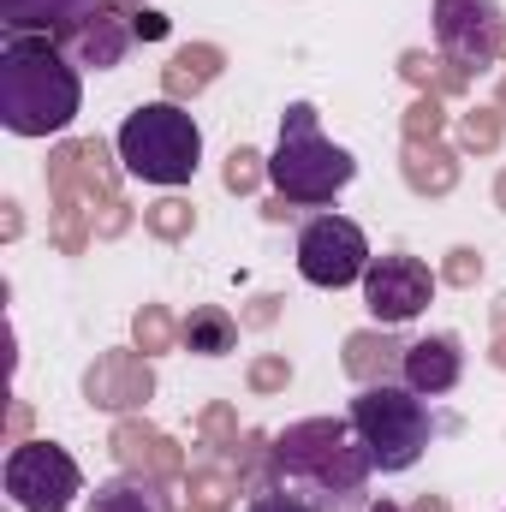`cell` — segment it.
Returning <instances> with one entry per match:
<instances>
[{
  "instance_id": "cell-10",
  "label": "cell",
  "mask_w": 506,
  "mask_h": 512,
  "mask_svg": "<svg viewBox=\"0 0 506 512\" xmlns=\"http://www.w3.org/2000/svg\"><path fill=\"white\" fill-rule=\"evenodd\" d=\"M459 376H465V352H459L453 334H429V340H411L405 346V387L411 393L441 399V393L459 387Z\"/></svg>"
},
{
  "instance_id": "cell-15",
  "label": "cell",
  "mask_w": 506,
  "mask_h": 512,
  "mask_svg": "<svg viewBox=\"0 0 506 512\" xmlns=\"http://www.w3.org/2000/svg\"><path fill=\"white\" fill-rule=\"evenodd\" d=\"M245 512H310V501H298L292 489H268V495H251Z\"/></svg>"
},
{
  "instance_id": "cell-2",
  "label": "cell",
  "mask_w": 506,
  "mask_h": 512,
  "mask_svg": "<svg viewBox=\"0 0 506 512\" xmlns=\"http://www.w3.org/2000/svg\"><path fill=\"white\" fill-rule=\"evenodd\" d=\"M358 179V161L346 143H334L310 102H292L280 137H274V155H268V185L280 203H304V209H322L334 203L346 185Z\"/></svg>"
},
{
  "instance_id": "cell-7",
  "label": "cell",
  "mask_w": 506,
  "mask_h": 512,
  "mask_svg": "<svg viewBox=\"0 0 506 512\" xmlns=\"http://www.w3.org/2000/svg\"><path fill=\"white\" fill-rule=\"evenodd\" d=\"M370 239L358 221L346 215H316L304 233H298V274L322 292H346V286H364L370 274Z\"/></svg>"
},
{
  "instance_id": "cell-12",
  "label": "cell",
  "mask_w": 506,
  "mask_h": 512,
  "mask_svg": "<svg viewBox=\"0 0 506 512\" xmlns=\"http://www.w3.org/2000/svg\"><path fill=\"white\" fill-rule=\"evenodd\" d=\"M126 42H131V30L114 18V12H96V18H84L78 30H66V36H60V48H66L78 66H90V72L120 66V60H126Z\"/></svg>"
},
{
  "instance_id": "cell-11",
  "label": "cell",
  "mask_w": 506,
  "mask_h": 512,
  "mask_svg": "<svg viewBox=\"0 0 506 512\" xmlns=\"http://www.w3.org/2000/svg\"><path fill=\"white\" fill-rule=\"evenodd\" d=\"M96 12H108V0H0L6 36H66Z\"/></svg>"
},
{
  "instance_id": "cell-14",
  "label": "cell",
  "mask_w": 506,
  "mask_h": 512,
  "mask_svg": "<svg viewBox=\"0 0 506 512\" xmlns=\"http://www.w3.org/2000/svg\"><path fill=\"white\" fill-rule=\"evenodd\" d=\"M90 512H167V495L155 483H137V477H108L90 495Z\"/></svg>"
},
{
  "instance_id": "cell-9",
  "label": "cell",
  "mask_w": 506,
  "mask_h": 512,
  "mask_svg": "<svg viewBox=\"0 0 506 512\" xmlns=\"http://www.w3.org/2000/svg\"><path fill=\"white\" fill-rule=\"evenodd\" d=\"M364 304L381 328H405L435 304V274L417 256H376L364 274Z\"/></svg>"
},
{
  "instance_id": "cell-5",
  "label": "cell",
  "mask_w": 506,
  "mask_h": 512,
  "mask_svg": "<svg viewBox=\"0 0 506 512\" xmlns=\"http://www.w3.org/2000/svg\"><path fill=\"white\" fill-rule=\"evenodd\" d=\"M346 423L358 429V441H364L370 465H376V471H387V477H393V471H411V465L423 459L429 435H435V417H429L423 393L393 387V382L364 387V393L352 399Z\"/></svg>"
},
{
  "instance_id": "cell-1",
  "label": "cell",
  "mask_w": 506,
  "mask_h": 512,
  "mask_svg": "<svg viewBox=\"0 0 506 512\" xmlns=\"http://www.w3.org/2000/svg\"><path fill=\"white\" fill-rule=\"evenodd\" d=\"M84 108L78 60L60 36H6L0 42V126L12 137H60Z\"/></svg>"
},
{
  "instance_id": "cell-6",
  "label": "cell",
  "mask_w": 506,
  "mask_h": 512,
  "mask_svg": "<svg viewBox=\"0 0 506 512\" xmlns=\"http://www.w3.org/2000/svg\"><path fill=\"white\" fill-rule=\"evenodd\" d=\"M0 483H6V501L18 512H66L84 495L78 459L54 441H18L0 465Z\"/></svg>"
},
{
  "instance_id": "cell-16",
  "label": "cell",
  "mask_w": 506,
  "mask_h": 512,
  "mask_svg": "<svg viewBox=\"0 0 506 512\" xmlns=\"http://www.w3.org/2000/svg\"><path fill=\"white\" fill-rule=\"evenodd\" d=\"M131 30H137V36H167V18H161V12H137Z\"/></svg>"
},
{
  "instance_id": "cell-8",
  "label": "cell",
  "mask_w": 506,
  "mask_h": 512,
  "mask_svg": "<svg viewBox=\"0 0 506 512\" xmlns=\"http://www.w3.org/2000/svg\"><path fill=\"white\" fill-rule=\"evenodd\" d=\"M501 0H435V48L459 72H489L501 54Z\"/></svg>"
},
{
  "instance_id": "cell-13",
  "label": "cell",
  "mask_w": 506,
  "mask_h": 512,
  "mask_svg": "<svg viewBox=\"0 0 506 512\" xmlns=\"http://www.w3.org/2000/svg\"><path fill=\"white\" fill-rule=\"evenodd\" d=\"M239 346V322L221 310V304H197L191 316H185V352H197V358H227Z\"/></svg>"
},
{
  "instance_id": "cell-17",
  "label": "cell",
  "mask_w": 506,
  "mask_h": 512,
  "mask_svg": "<svg viewBox=\"0 0 506 512\" xmlns=\"http://www.w3.org/2000/svg\"><path fill=\"white\" fill-rule=\"evenodd\" d=\"M370 512H405V507H393V501H376V507H370Z\"/></svg>"
},
{
  "instance_id": "cell-4",
  "label": "cell",
  "mask_w": 506,
  "mask_h": 512,
  "mask_svg": "<svg viewBox=\"0 0 506 512\" xmlns=\"http://www.w3.org/2000/svg\"><path fill=\"white\" fill-rule=\"evenodd\" d=\"M114 143H120V161L131 179L161 185V191L191 185L203 167V126L179 102H143L137 114H126Z\"/></svg>"
},
{
  "instance_id": "cell-3",
  "label": "cell",
  "mask_w": 506,
  "mask_h": 512,
  "mask_svg": "<svg viewBox=\"0 0 506 512\" xmlns=\"http://www.w3.org/2000/svg\"><path fill=\"white\" fill-rule=\"evenodd\" d=\"M274 471H280L286 489L304 483L322 501H346V495H358L370 483L376 465H370V453H364V441H358L352 423H340V417H304V423H286L274 435Z\"/></svg>"
}]
</instances>
